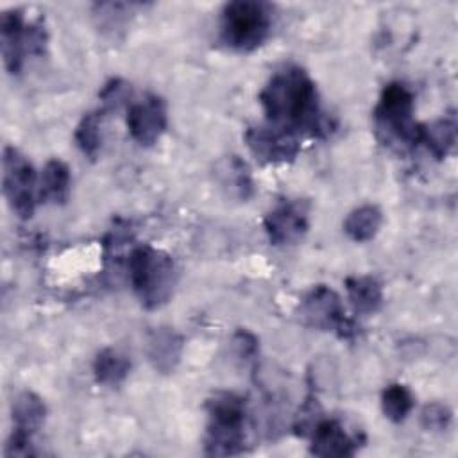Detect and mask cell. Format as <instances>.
Wrapping results in <instances>:
<instances>
[{"instance_id": "cell-8", "label": "cell", "mask_w": 458, "mask_h": 458, "mask_svg": "<svg viewBox=\"0 0 458 458\" xmlns=\"http://www.w3.org/2000/svg\"><path fill=\"white\" fill-rule=\"evenodd\" d=\"M166 104L157 95H145L127 109V129L132 140L143 147L157 143L166 129Z\"/></svg>"}, {"instance_id": "cell-2", "label": "cell", "mask_w": 458, "mask_h": 458, "mask_svg": "<svg viewBox=\"0 0 458 458\" xmlns=\"http://www.w3.org/2000/svg\"><path fill=\"white\" fill-rule=\"evenodd\" d=\"M127 268L131 284L143 308L157 310L174 295L179 272L175 261L166 252L152 245H138L129 252Z\"/></svg>"}, {"instance_id": "cell-5", "label": "cell", "mask_w": 458, "mask_h": 458, "mask_svg": "<svg viewBox=\"0 0 458 458\" xmlns=\"http://www.w3.org/2000/svg\"><path fill=\"white\" fill-rule=\"evenodd\" d=\"M413 95L403 82L386 84L374 109L377 129L404 145H419L420 125L413 120Z\"/></svg>"}, {"instance_id": "cell-4", "label": "cell", "mask_w": 458, "mask_h": 458, "mask_svg": "<svg viewBox=\"0 0 458 458\" xmlns=\"http://www.w3.org/2000/svg\"><path fill=\"white\" fill-rule=\"evenodd\" d=\"M208 454H238L243 451L245 442V401L233 392H218L206 401Z\"/></svg>"}, {"instance_id": "cell-25", "label": "cell", "mask_w": 458, "mask_h": 458, "mask_svg": "<svg viewBox=\"0 0 458 458\" xmlns=\"http://www.w3.org/2000/svg\"><path fill=\"white\" fill-rule=\"evenodd\" d=\"M129 97H131V86L122 79L109 81L100 91V98L107 107H118L120 104L127 102Z\"/></svg>"}, {"instance_id": "cell-1", "label": "cell", "mask_w": 458, "mask_h": 458, "mask_svg": "<svg viewBox=\"0 0 458 458\" xmlns=\"http://www.w3.org/2000/svg\"><path fill=\"white\" fill-rule=\"evenodd\" d=\"M259 102L272 127L292 134L326 136L333 123L320 109L315 82L299 66H288L270 77L259 93Z\"/></svg>"}, {"instance_id": "cell-17", "label": "cell", "mask_w": 458, "mask_h": 458, "mask_svg": "<svg viewBox=\"0 0 458 458\" xmlns=\"http://www.w3.org/2000/svg\"><path fill=\"white\" fill-rule=\"evenodd\" d=\"M422 143L437 159L445 157L456 143V118L454 114L444 116L429 125H420V138Z\"/></svg>"}, {"instance_id": "cell-11", "label": "cell", "mask_w": 458, "mask_h": 458, "mask_svg": "<svg viewBox=\"0 0 458 458\" xmlns=\"http://www.w3.org/2000/svg\"><path fill=\"white\" fill-rule=\"evenodd\" d=\"M2 57L9 73H20L27 54V23L20 9L4 11L0 18Z\"/></svg>"}, {"instance_id": "cell-14", "label": "cell", "mask_w": 458, "mask_h": 458, "mask_svg": "<svg viewBox=\"0 0 458 458\" xmlns=\"http://www.w3.org/2000/svg\"><path fill=\"white\" fill-rule=\"evenodd\" d=\"M11 415H13V424H14L13 433L32 438V435L45 422L47 406L38 394L25 390V392L18 394L16 399L13 401Z\"/></svg>"}, {"instance_id": "cell-12", "label": "cell", "mask_w": 458, "mask_h": 458, "mask_svg": "<svg viewBox=\"0 0 458 458\" xmlns=\"http://www.w3.org/2000/svg\"><path fill=\"white\" fill-rule=\"evenodd\" d=\"M310 437V453L315 456H352L358 447V438L336 419H320Z\"/></svg>"}, {"instance_id": "cell-20", "label": "cell", "mask_w": 458, "mask_h": 458, "mask_svg": "<svg viewBox=\"0 0 458 458\" xmlns=\"http://www.w3.org/2000/svg\"><path fill=\"white\" fill-rule=\"evenodd\" d=\"M415 399L408 386L401 383H392L385 386L381 394V410L385 417L392 422H403L413 410Z\"/></svg>"}, {"instance_id": "cell-9", "label": "cell", "mask_w": 458, "mask_h": 458, "mask_svg": "<svg viewBox=\"0 0 458 458\" xmlns=\"http://www.w3.org/2000/svg\"><path fill=\"white\" fill-rule=\"evenodd\" d=\"M245 141L250 152L259 161L274 165L295 159L301 148L297 134H292L272 125L249 127L245 132Z\"/></svg>"}, {"instance_id": "cell-7", "label": "cell", "mask_w": 458, "mask_h": 458, "mask_svg": "<svg viewBox=\"0 0 458 458\" xmlns=\"http://www.w3.org/2000/svg\"><path fill=\"white\" fill-rule=\"evenodd\" d=\"M299 313L304 324L322 331H335L340 338H351L356 333L354 322L345 317L338 293L326 284H317L304 295Z\"/></svg>"}, {"instance_id": "cell-18", "label": "cell", "mask_w": 458, "mask_h": 458, "mask_svg": "<svg viewBox=\"0 0 458 458\" xmlns=\"http://www.w3.org/2000/svg\"><path fill=\"white\" fill-rule=\"evenodd\" d=\"M131 370V360L113 347L102 349L93 361V376L97 383L114 386L120 385Z\"/></svg>"}, {"instance_id": "cell-26", "label": "cell", "mask_w": 458, "mask_h": 458, "mask_svg": "<svg viewBox=\"0 0 458 458\" xmlns=\"http://www.w3.org/2000/svg\"><path fill=\"white\" fill-rule=\"evenodd\" d=\"M233 344H234V349H236V356L240 360H254V356L258 354V340L252 333L249 331H236L234 338H233Z\"/></svg>"}, {"instance_id": "cell-6", "label": "cell", "mask_w": 458, "mask_h": 458, "mask_svg": "<svg viewBox=\"0 0 458 458\" xmlns=\"http://www.w3.org/2000/svg\"><path fill=\"white\" fill-rule=\"evenodd\" d=\"M2 184L4 195L13 209L20 218L27 220L32 216L36 208V174L29 159L14 147L4 148L2 157Z\"/></svg>"}, {"instance_id": "cell-15", "label": "cell", "mask_w": 458, "mask_h": 458, "mask_svg": "<svg viewBox=\"0 0 458 458\" xmlns=\"http://www.w3.org/2000/svg\"><path fill=\"white\" fill-rule=\"evenodd\" d=\"M70 168L61 159H50L39 177L38 197L41 202L63 204L70 193Z\"/></svg>"}, {"instance_id": "cell-23", "label": "cell", "mask_w": 458, "mask_h": 458, "mask_svg": "<svg viewBox=\"0 0 458 458\" xmlns=\"http://www.w3.org/2000/svg\"><path fill=\"white\" fill-rule=\"evenodd\" d=\"M224 174V184L225 186H231V190L242 197V199H247L252 195V190H254V182H252V177H250V172L247 168V165L238 159L236 156H233L231 159L225 161V166L222 170Z\"/></svg>"}, {"instance_id": "cell-24", "label": "cell", "mask_w": 458, "mask_h": 458, "mask_svg": "<svg viewBox=\"0 0 458 458\" xmlns=\"http://www.w3.org/2000/svg\"><path fill=\"white\" fill-rule=\"evenodd\" d=\"M453 420V411L444 403H429L420 411V424L428 431H444Z\"/></svg>"}, {"instance_id": "cell-21", "label": "cell", "mask_w": 458, "mask_h": 458, "mask_svg": "<svg viewBox=\"0 0 458 458\" xmlns=\"http://www.w3.org/2000/svg\"><path fill=\"white\" fill-rule=\"evenodd\" d=\"M75 141L84 156L97 157L102 145V113H86L75 127Z\"/></svg>"}, {"instance_id": "cell-22", "label": "cell", "mask_w": 458, "mask_h": 458, "mask_svg": "<svg viewBox=\"0 0 458 458\" xmlns=\"http://www.w3.org/2000/svg\"><path fill=\"white\" fill-rule=\"evenodd\" d=\"M132 9H134V4H120V2L97 4L93 7V16L100 30L113 34L125 27L129 14H132Z\"/></svg>"}, {"instance_id": "cell-16", "label": "cell", "mask_w": 458, "mask_h": 458, "mask_svg": "<svg viewBox=\"0 0 458 458\" xmlns=\"http://www.w3.org/2000/svg\"><path fill=\"white\" fill-rule=\"evenodd\" d=\"M345 290L352 308L361 315H372L383 304V288L379 281L370 276L347 277Z\"/></svg>"}, {"instance_id": "cell-3", "label": "cell", "mask_w": 458, "mask_h": 458, "mask_svg": "<svg viewBox=\"0 0 458 458\" xmlns=\"http://www.w3.org/2000/svg\"><path fill=\"white\" fill-rule=\"evenodd\" d=\"M272 7L258 0H234L224 5L220 20L222 41L238 52L258 48L270 34Z\"/></svg>"}, {"instance_id": "cell-19", "label": "cell", "mask_w": 458, "mask_h": 458, "mask_svg": "<svg viewBox=\"0 0 458 458\" xmlns=\"http://www.w3.org/2000/svg\"><path fill=\"white\" fill-rule=\"evenodd\" d=\"M381 224V209L374 204H363L347 215L344 222V231L354 242H369L377 234Z\"/></svg>"}, {"instance_id": "cell-13", "label": "cell", "mask_w": 458, "mask_h": 458, "mask_svg": "<svg viewBox=\"0 0 458 458\" xmlns=\"http://www.w3.org/2000/svg\"><path fill=\"white\" fill-rule=\"evenodd\" d=\"M182 336L175 329H154L147 340V358L150 365L161 374L174 372L182 354Z\"/></svg>"}, {"instance_id": "cell-10", "label": "cell", "mask_w": 458, "mask_h": 458, "mask_svg": "<svg viewBox=\"0 0 458 458\" xmlns=\"http://www.w3.org/2000/svg\"><path fill=\"white\" fill-rule=\"evenodd\" d=\"M265 233L272 245H293L308 231V211L302 202H283L265 216Z\"/></svg>"}]
</instances>
